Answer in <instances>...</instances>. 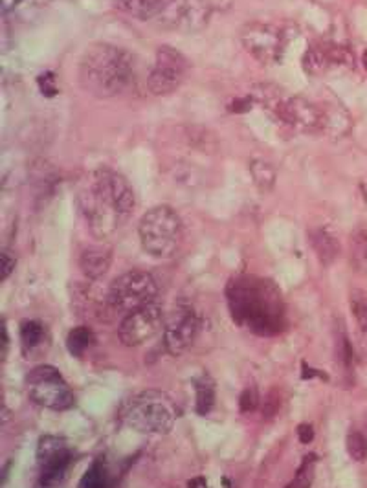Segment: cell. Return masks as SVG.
Returning a JSON list of instances; mask_svg holds the SVG:
<instances>
[{"label":"cell","instance_id":"8","mask_svg":"<svg viewBox=\"0 0 367 488\" xmlns=\"http://www.w3.org/2000/svg\"><path fill=\"white\" fill-rule=\"evenodd\" d=\"M217 0H164L156 20L169 29L199 32L206 28L213 17Z\"/></svg>","mask_w":367,"mask_h":488},{"label":"cell","instance_id":"33","mask_svg":"<svg viewBox=\"0 0 367 488\" xmlns=\"http://www.w3.org/2000/svg\"><path fill=\"white\" fill-rule=\"evenodd\" d=\"M259 406V391L255 388H246L239 395V409L243 413L255 411Z\"/></svg>","mask_w":367,"mask_h":488},{"label":"cell","instance_id":"39","mask_svg":"<svg viewBox=\"0 0 367 488\" xmlns=\"http://www.w3.org/2000/svg\"><path fill=\"white\" fill-rule=\"evenodd\" d=\"M22 0H0V4H2V11L4 13H10V11H13L17 6L20 4Z\"/></svg>","mask_w":367,"mask_h":488},{"label":"cell","instance_id":"45","mask_svg":"<svg viewBox=\"0 0 367 488\" xmlns=\"http://www.w3.org/2000/svg\"><path fill=\"white\" fill-rule=\"evenodd\" d=\"M366 426H367V415H366Z\"/></svg>","mask_w":367,"mask_h":488},{"label":"cell","instance_id":"25","mask_svg":"<svg viewBox=\"0 0 367 488\" xmlns=\"http://www.w3.org/2000/svg\"><path fill=\"white\" fill-rule=\"evenodd\" d=\"M351 261L354 270L367 274V230L358 227L351 235Z\"/></svg>","mask_w":367,"mask_h":488},{"label":"cell","instance_id":"4","mask_svg":"<svg viewBox=\"0 0 367 488\" xmlns=\"http://www.w3.org/2000/svg\"><path fill=\"white\" fill-rule=\"evenodd\" d=\"M138 237L149 256L158 259L171 257L182 241L180 217L169 206L151 208L140 220Z\"/></svg>","mask_w":367,"mask_h":488},{"label":"cell","instance_id":"28","mask_svg":"<svg viewBox=\"0 0 367 488\" xmlns=\"http://www.w3.org/2000/svg\"><path fill=\"white\" fill-rule=\"evenodd\" d=\"M318 461V455L309 454L305 459L301 461L300 468L296 470V477H294V484L298 488H310L312 481H314V465Z\"/></svg>","mask_w":367,"mask_h":488},{"label":"cell","instance_id":"5","mask_svg":"<svg viewBox=\"0 0 367 488\" xmlns=\"http://www.w3.org/2000/svg\"><path fill=\"white\" fill-rule=\"evenodd\" d=\"M158 296L156 281L143 270L125 272L110 284L107 301L112 314H129L145 305L154 303Z\"/></svg>","mask_w":367,"mask_h":488},{"label":"cell","instance_id":"7","mask_svg":"<svg viewBox=\"0 0 367 488\" xmlns=\"http://www.w3.org/2000/svg\"><path fill=\"white\" fill-rule=\"evenodd\" d=\"M74 454L67 439L44 435L37 444V488H58L67 475Z\"/></svg>","mask_w":367,"mask_h":488},{"label":"cell","instance_id":"26","mask_svg":"<svg viewBox=\"0 0 367 488\" xmlns=\"http://www.w3.org/2000/svg\"><path fill=\"white\" fill-rule=\"evenodd\" d=\"M92 331L85 325L74 327L67 336V349L74 358H81L92 343Z\"/></svg>","mask_w":367,"mask_h":488},{"label":"cell","instance_id":"21","mask_svg":"<svg viewBox=\"0 0 367 488\" xmlns=\"http://www.w3.org/2000/svg\"><path fill=\"white\" fill-rule=\"evenodd\" d=\"M250 175H252L255 187L259 191H262V193H270L276 187L277 171L267 158H252V161H250Z\"/></svg>","mask_w":367,"mask_h":488},{"label":"cell","instance_id":"27","mask_svg":"<svg viewBox=\"0 0 367 488\" xmlns=\"http://www.w3.org/2000/svg\"><path fill=\"white\" fill-rule=\"evenodd\" d=\"M349 305H351V312L358 325V331H366L367 329V292L362 289H353L349 294Z\"/></svg>","mask_w":367,"mask_h":488},{"label":"cell","instance_id":"30","mask_svg":"<svg viewBox=\"0 0 367 488\" xmlns=\"http://www.w3.org/2000/svg\"><path fill=\"white\" fill-rule=\"evenodd\" d=\"M327 55H329L331 65H342V67H353V55L347 48L338 46V44H325Z\"/></svg>","mask_w":367,"mask_h":488},{"label":"cell","instance_id":"41","mask_svg":"<svg viewBox=\"0 0 367 488\" xmlns=\"http://www.w3.org/2000/svg\"><path fill=\"white\" fill-rule=\"evenodd\" d=\"M358 343H360V349H362L363 356L367 358V329L366 331H358Z\"/></svg>","mask_w":367,"mask_h":488},{"label":"cell","instance_id":"19","mask_svg":"<svg viewBox=\"0 0 367 488\" xmlns=\"http://www.w3.org/2000/svg\"><path fill=\"white\" fill-rule=\"evenodd\" d=\"M116 10L138 20L156 19L162 10L164 0H114Z\"/></svg>","mask_w":367,"mask_h":488},{"label":"cell","instance_id":"17","mask_svg":"<svg viewBox=\"0 0 367 488\" xmlns=\"http://www.w3.org/2000/svg\"><path fill=\"white\" fill-rule=\"evenodd\" d=\"M310 246L314 250L316 257L320 259L323 266L333 265L338 259L340 251H342V244H340L338 235L327 226H320L310 230L309 233Z\"/></svg>","mask_w":367,"mask_h":488},{"label":"cell","instance_id":"35","mask_svg":"<svg viewBox=\"0 0 367 488\" xmlns=\"http://www.w3.org/2000/svg\"><path fill=\"white\" fill-rule=\"evenodd\" d=\"M312 378H320L323 382L329 380L327 373H323L321 369H316V367H310L307 364V360H301V380H312Z\"/></svg>","mask_w":367,"mask_h":488},{"label":"cell","instance_id":"13","mask_svg":"<svg viewBox=\"0 0 367 488\" xmlns=\"http://www.w3.org/2000/svg\"><path fill=\"white\" fill-rule=\"evenodd\" d=\"M79 200H81V209L88 230L95 239H109L125 220L112 206L107 204L105 200L92 190L91 184L81 191Z\"/></svg>","mask_w":367,"mask_h":488},{"label":"cell","instance_id":"34","mask_svg":"<svg viewBox=\"0 0 367 488\" xmlns=\"http://www.w3.org/2000/svg\"><path fill=\"white\" fill-rule=\"evenodd\" d=\"M279 406H281V393L279 389H270L265 397V402H262V415L265 418L276 417L277 411H279Z\"/></svg>","mask_w":367,"mask_h":488},{"label":"cell","instance_id":"3","mask_svg":"<svg viewBox=\"0 0 367 488\" xmlns=\"http://www.w3.org/2000/svg\"><path fill=\"white\" fill-rule=\"evenodd\" d=\"M180 409L171 397L160 389H145L127 398L119 409V417L129 428L142 433H169L177 422Z\"/></svg>","mask_w":367,"mask_h":488},{"label":"cell","instance_id":"14","mask_svg":"<svg viewBox=\"0 0 367 488\" xmlns=\"http://www.w3.org/2000/svg\"><path fill=\"white\" fill-rule=\"evenodd\" d=\"M199 332V316L189 307H177L164 323V343L169 355L180 356L193 345Z\"/></svg>","mask_w":367,"mask_h":488},{"label":"cell","instance_id":"15","mask_svg":"<svg viewBox=\"0 0 367 488\" xmlns=\"http://www.w3.org/2000/svg\"><path fill=\"white\" fill-rule=\"evenodd\" d=\"M276 118L283 125L303 133H321V110L320 105L312 103L305 98L286 95V100L277 110Z\"/></svg>","mask_w":367,"mask_h":488},{"label":"cell","instance_id":"40","mask_svg":"<svg viewBox=\"0 0 367 488\" xmlns=\"http://www.w3.org/2000/svg\"><path fill=\"white\" fill-rule=\"evenodd\" d=\"M187 488H210L208 487V483H206V477H202V475H199V477H193L187 483Z\"/></svg>","mask_w":367,"mask_h":488},{"label":"cell","instance_id":"44","mask_svg":"<svg viewBox=\"0 0 367 488\" xmlns=\"http://www.w3.org/2000/svg\"><path fill=\"white\" fill-rule=\"evenodd\" d=\"M285 488H298V487H296V484H294V481H292V483H291V484H286Z\"/></svg>","mask_w":367,"mask_h":488},{"label":"cell","instance_id":"16","mask_svg":"<svg viewBox=\"0 0 367 488\" xmlns=\"http://www.w3.org/2000/svg\"><path fill=\"white\" fill-rule=\"evenodd\" d=\"M321 110V133L331 136L333 140H340L351 131V118L349 112L338 103L333 100H321L320 103Z\"/></svg>","mask_w":367,"mask_h":488},{"label":"cell","instance_id":"1","mask_svg":"<svg viewBox=\"0 0 367 488\" xmlns=\"http://www.w3.org/2000/svg\"><path fill=\"white\" fill-rule=\"evenodd\" d=\"M229 314L239 327L258 336H276L285 329V303L276 283L255 275L234 277L226 286Z\"/></svg>","mask_w":367,"mask_h":488},{"label":"cell","instance_id":"29","mask_svg":"<svg viewBox=\"0 0 367 488\" xmlns=\"http://www.w3.org/2000/svg\"><path fill=\"white\" fill-rule=\"evenodd\" d=\"M347 451L358 463L367 461V437L363 433L353 432L347 435Z\"/></svg>","mask_w":367,"mask_h":488},{"label":"cell","instance_id":"10","mask_svg":"<svg viewBox=\"0 0 367 488\" xmlns=\"http://www.w3.org/2000/svg\"><path fill=\"white\" fill-rule=\"evenodd\" d=\"M187 74L186 57L177 48L160 46L156 50V61L147 77L149 91L154 95H167L180 86Z\"/></svg>","mask_w":367,"mask_h":488},{"label":"cell","instance_id":"32","mask_svg":"<svg viewBox=\"0 0 367 488\" xmlns=\"http://www.w3.org/2000/svg\"><path fill=\"white\" fill-rule=\"evenodd\" d=\"M37 85H39V91H41V94L44 95V98H53V95H58V77H55V74L50 70H44L41 76L37 77Z\"/></svg>","mask_w":367,"mask_h":488},{"label":"cell","instance_id":"23","mask_svg":"<svg viewBox=\"0 0 367 488\" xmlns=\"http://www.w3.org/2000/svg\"><path fill=\"white\" fill-rule=\"evenodd\" d=\"M20 345L26 352L37 351L46 340V329L37 319H24L20 322Z\"/></svg>","mask_w":367,"mask_h":488},{"label":"cell","instance_id":"36","mask_svg":"<svg viewBox=\"0 0 367 488\" xmlns=\"http://www.w3.org/2000/svg\"><path fill=\"white\" fill-rule=\"evenodd\" d=\"M253 103H255V101L252 100V95H246V98H235V100L229 103V110L235 114H244L252 109Z\"/></svg>","mask_w":367,"mask_h":488},{"label":"cell","instance_id":"42","mask_svg":"<svg viewBox=\"0 0 367 488\" xmlns=\"http://www.w3.org/2000/svg\"><path fill=\"white\" fill-rule=\"evenodd\" d=\"M362 65H363V68L367 70V48L363 50V53H362Z\"/></svg>","mask_w":367,"mask_h":488},{"label":"cell","instance_id":"9","mask_svg":"<svg viewBox=\"0 0 367 488\" xmlns=\"http://www.w3.org/2000/svg\"><path fill=\"white\" fill-rule=\"evenodd\" d=\"M246 52L265 65H274L288 46V35L283 28L270 22H252L241 34Z\"/></svg>","mask_w":367,"mask_h":488},{"label":"cell","instance_id":"20","mask_svg":"<svg viewBox=\"0 0 367 488\" xmlns=\"http://www.w3.org/2000/svg\"><path fill=\"white\" fill-rule=\"evenodd\" d=\"M77 488H116V479L107 466L105 459H94L86 468Z\"/></svg>","mask_w":367,"mask_h":488},{"label":"cell","instance_id":"11","mask_svg":"<svg viewBox=\"0 0 367 488\" xmlns=\"http://www.w3.org/2000/svg\"><path fill=\"white\" fill-rule=\"evenodd\" d=\"M164 325L162 308L151 303L140 307L133 312L125 314L118 327L119 341L127 347H136L145 343L156 334Z\"/></svg>","mask_w":367,"mask_h":488},{"label":"cell","instance_id":"38","mask_svg":"<svg viewBox=\"0 0 367 488\" xmlns=\"http://www.w3.org/2000/svg\"><path fill=\"white\" fill-rule=\"evenodd\" d=\"M298 439H300L303 444H310L314 441V428L310 424H300L298 426Z\"/></svg>","mask_w":367,"mask_h":488},{"label":"cell","instance_id":"6","mask_svg":"<svg viewBox=\"0 0 367 488\" xmlns=\"http://www.w3.org/2000/svg\"><path fill=\"white\" fill-rule=\"evenodd\" d=\"M26 389L35 404L53 411H67L74 406V393L58 367L37 365L26 376Z\"/></svg>","mask_w":367,"mask_h":488},{"label":"cell","instance_id":"2","mask_svg":"<svg viewBox=\"0 0 367 488\" xmlns=\"http://www.w3.org/2000/svg\"><path fill=\"white\" fill-rule=\"evenodd\" d=\"M77 76L83 91L107 100L129 88L134 77L133 61L125 50L114 44L95 43L86 48L79 59Z\"/></svg>","mask_w":367,"mask_h":488},{"label":"cell","instance_id":"37","mask_svg":"<svg viewBox=\"0 0 367 488\" xmlns=\"http://www.w3.org/2000/svg\"><path fill=\"white\" fill-rule=\"evenodd\" d=\"M13 266H15V259L10 256V253H2V259H0V279L4 281L8 279L11 275V272H13Z\"/></svg>","mask_w":367,"mask_h":488},{"label":"cell","instance_id":"43","mask_svg":"<svg viewBox=\"0 0 367 488\" xmlns=\"http://www.w3.org/2000/svg\"><path fill=\"white\" fill-rule=\"evenodd\" d=\"M222 487H225V488H232V483H229V479L222 477Z\"/></svg>","mask_w":367,"mask_h":488},{"label":"cell","instance_id":"22","mask_svg":"<svg viewBox=\"0 0 367 488\" xmlns=\"http://www.w3.org/2000/svg\"><path fill=\"white\" fill-rule=\"evenodd\" d=\"M195 388V411L196 415L206 417L215 406V382L210 375L202 373L201 376L193 378Z\"/></svg>","mask_w":367,"mask_h":488},{"label":"cell","instance_id":"24","mask_svg":"<svg viewBox=\"0 0 367 488\" xmlns=\"http://www.w3.org/2000/svg\"><path fill=\"white\" fill-rule=\"evenodd\" d=\"M301 65H303V70H305L309 76H320V74H323L331 65L325 46H320V44L316 46V44H312V46L307 48Z\"/></svg>","mask_w":367,"mask_h":488},{"label":"cell","instance_id":"12","mask_svg":"<svg viewBox=\"0 0 367 488\" xmlns=\"http://www.w3.org/2000/svg\"><path fill=\"white\" fill-rule=\"evenodd\" d=\"M91 187L127 220L134 209V193L124 176L110 169H98L91 176Z\"/></svg>","mask_w":367,"mask_h":488},{"label":"cell","instance_id":"31","mask_svg":"<svg viewBox=\"0 0 367 488\" xmlns=\"http://www.w3.org/2000/svg\"><path fill=\"white\" fill-rule=\"evenodd\" d=\"M336 356H338L342 369H351V365H353V347H351L345 334H340L338 340H336Z\"/></svg>","mask_w":367,"mask_h":488},{"label":"cell","instance_id":"18","mask_svg":"<svg viewBox=\"0 0 367 488\" xmlns=\"http://www.w3.org/2000/svg\"><path fill=\"white\" fill-rule=\"evenodd\" d=\"M110 263H112V253L109 248L103 246H88L79 259L83 274L92 281L103 277L109 272Z\"/></svg>","mask_w":367,"mask_h":488}]
</instances>
